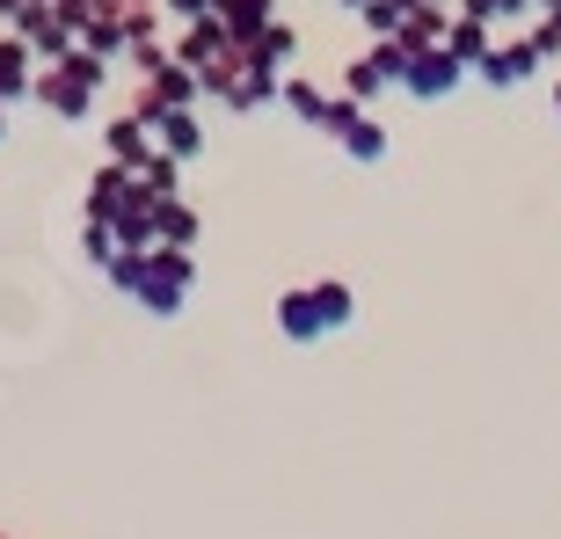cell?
Masks as SVG:
<instances>
[{
	"mask_svg": "<svg viewBox=\"0 0 561 539\" xmlns=\"http://www.w3.org/2000/svg\"><path fill=\"white\" fill-rule=\"evenodd\" d=\"M110 285H125L146 313H175L190 299V249H131L110 263Z\"/></svg>",
	"mask_w": 561,
	"mask_h": 539,
	"instance_id": "obj_1",
	"label": "cell"
},
{
	"mask_svg": "<svg viewBox=\"0 0 561 539\" xmlns=\"http://www.w3.org/2000/svg\"><path fill=\"white\" fill-rule=\"evenodd\" d=\"M351 313H357L351 285H307V291H285V299H277V329H285L291 343H321V335L351 329Z\"/></svg>",
	"mask_w": 561,
	"mask_h": 539,
	"instance_id": "obj_2",
	"label": "cell"
},
{
	"mask_svg": "<svg viewBox=\"0 0 561 539\" xmlns=\"http://www.w3.org/2000/svg\"><path fill=\"white\" fill-rule=\"evenodd\" d=\"M95 88H103V59L88 51V59L51 66V73L37 81V95H44V110H59V117H81V110L95 103Z\"/></svg>",
	"mask_w": 561,
	"mask_h": 539,
	"instance_id": "obj_3",
	"label": "cell"
},
{
	"mask_svg": "<svg viewBox=\"0 0 561 539\" xmlns=\"http://www.w3.org/2000/svg\"><path fill=\"white\" fill-rule=\"evenodd\" d=\"M153 233H161L168 249H190V241H197V211H190V205H168V197H161V211H153Z\"/></svg>",
	"mask_w": 561,
	"mask_h": 539,
	"instance_id": "obj_4",
	"label": "cell"
},
{
	"mask_svg": "<svg viewBox=\"0 0 561 539\" xmlns=\"http://www.w3.org/2000/svg\"><path fill=\"white\" fill-rule=\"evenodd\" d=\"M153 131H161V153H197V117H183V110H168V117H153Z\"/></svg>",
	"mask_w": 561,
	"mask_h": 539,
	"instance_id": "obj_5",
	"label": "cell"
},
{
	"mask_svg": "<svg viewBox=\"0 0 561 539\" xmlns=\"http://www.w3.org/2000/svg\"><path fill=\"white\" fill-rule=\"evenodd\" d=\"M22 81H30V51L22 44H0V103L22 95Z\"/></svg>",
	"mask_w": 561,
	"mask_h": 539,
	"instance_id": "obj_6",
	"label": "cell"
},
{
	"mask_svg": "<svg viewBox=\"0 0 561 539\" xmlns=\"http://www.w3.org/2000/svg\"><path fill=\"white\" fill-rule=\"evenodd\" d=\"M0 139H8V110H0Z\"/></svg>",
	"mask_w": 561,
	"mask_h": 539,
	"instance_id": "obj_7",
	"label": "cell"
}]
</instances>
